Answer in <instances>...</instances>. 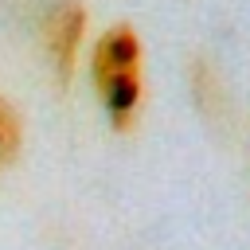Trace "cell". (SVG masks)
<instances>
[{
    "instance_id": "2",
    "label": "cell",
    "mask_w": 250,
    "mask_h": 250,
    "mask_svg": "<svg viewBox=\"0 0 250 250\" xmlns=\"http://www.w3.org/2000/svg\"><path fill=\"white\" fill-rule=\"evenodd\" d=\"M82 31H86V12L82 4H59L47 23H43V43H47V55L59 70V78H70L74 70V59H78V47H82Z\"/></svg>"
},
{
    "instance_id": "1",
    "label": "cell",
    "mask_w": 250,
    "mask_h": 250,
    "mask_svg": "<svg viewBox=\"0 0 250 250\" xmlns=\"http://www.w3.org/2000/svg\"><path fill=\"white\" fill-rule=\"evenodd\" d=\"M90 78L109 113V125L117 133H129L141 109V94H145L141 39L129 23H113L98 35L94 55H90Z\"/></svg>"
},
{
    "instance_id": "3",
    "label": "cell",
    "mask_w": 250,
    "mask_h": 250,
    "mask_svg": "<svg viewBox=\"0 0 250 250\" xmlns=\"http://www.w3.org/2000/svg\"><path fill=\"white\" fill-rule=\"evenodd\" d=\"M20 148H23V121L12 109V102L0 98V172H8L16 164Z\"/></svg>"
}]
</instances>
